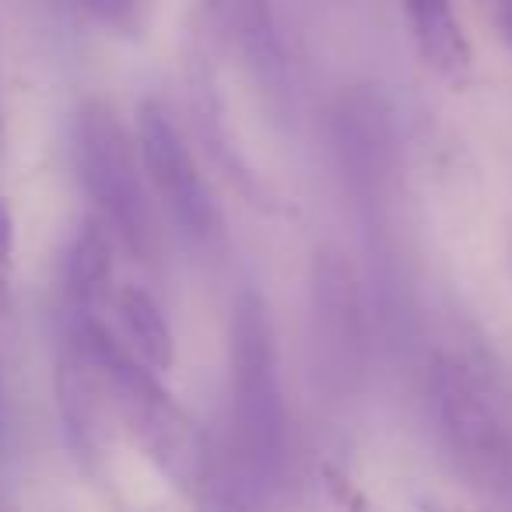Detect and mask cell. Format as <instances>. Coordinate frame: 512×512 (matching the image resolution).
<instances>
[{
	"instance_id": "cell-1",
	"label": "cell",
	"mask_w": 512,
	"mask_h": 512,
	"mask_svg": "<svg viewBox=\"0 0 512 512\" xmlns=\"http://www.w3.org/2000/svg\"><path fill=\"white\" fill-rule=\"evenodd\" d=\"M228 439L256 491L271 498L288 470V407L278 372V344L267 299L246 285L228 320Z\"/></svg>"
},
{
	"instance_id": "cell-2",
	"label": "cell",
	"mask_w": 512,
	"mask_h": 512,
	"mask_svg": "<svg viewBox=\"0 0 512 512\" xmlns=\"http://www.w3.org/2000/svg\"><path fill=\"white\" fill-rule=\"evenodd\" d=\"M67 341L88 358L144 456L162 470L165 481L190 491L204 460V432L158 383V372L137 362L102 316H67Z\"/></svg>"
},
{
	"instance_id": "cell-3",
	"label": "cell",
	"mask_w": 512,
	"mask_h": 512,
	"mask_svg": "<svg viewBox=\"0 0 512 512\" xmlns=\"http://www.w3.org/2000/svg\"><path fill=\"white\" fill-rule=\"evenodd\" d=\"M74 165L95 214L141 260L158 253V225L141 155L106 99H85L74 116Z\"/></svg>"
},
{
	"instance_id": "cell-4",
	"label": "cell",
	"mask_w": 512,
	"mask_h": 512,
	"mask_svg": "<svg viewBox=\"0 0 512 512\" xmlns=\"http://www.w3.org/2000/svg\"><path fill=\"white\" fill-rule=\"evenodd\" d=\"M428 414L449 463L474 488L512 491V432L470 365L439 355L428 365Z\"/></svg>"
},
{
	"instance_id": "cell-5",
	"label": "cell",
	"mask_w": 512,
	"mask_h": 512,
	"mask_svg": "<svg viewBox=\"0 0 512 512\" xmlns=\"http://www.w3.org/2000/svg\"><path fill=\"white\" fill-rule=\"evenodd\" d=\"M309 330L323 383L334 393H351L365 376L369 334L362 285L337 246H320L309 264Z\"/></svg>"
},
{
	"instance_id": "cell-6",
	"label": "cell",
	"mask_w": 512,
	"mask_h": 512,
	"mask_svg": "<svg viewBox=\"0 0 512 512\" xmlns=\"http://www.w3.org/2000/svg\"><path fill=\"white\" fill-rule=\"evenodd\" d=\"M334 148L358 207L369 214V221H379L383 204L400 179V158H404L397 113L383 88H344L334 106Z\"/></svg>"
},
{
	"instance_id": "cell-7",
	"label": "cell",
	"mask_w": 512,
	"mask_h": 512,
	"mask_svg": "<svg viewBox=\"0 0 512 512\" xmlns=\"http://www.w3.org/2000/svg\"><path fill=\"white\" fill-rule=\"evenodd\" d=\"M134 144L137 155H141L144 179H148L158 207L169 214L172 225L186 239H211L218 232V207H214L211 190L200 176L197 158L186 148L169 109L158 99H144L137 106Z\"/></svg>"
},
{
	"instance_id": "cell-8",
	"label": "cell",
	"mask_w": 512,
	"mask_h": 512,
	"mask_svg": "<svg viewBox=\"0 0 512 512\" xmlns=\"http://www.w3.org/2000/svg\"><path fill=\"white\" fill-rule=\"evenodd\" d=\"M211 15L239 50L249 78L267 99L285 106L288 99V53L281 43L271 0H207Z\"/></svg>"
},
{
	"instance_id": "cell-9",
	"label": "cell",
	"mask_w": 512,
	"mask_h": 512,
	"mask_svg": "<svg viewBox=\"0 0 512 512\" xmlns=\"http://www.w3.org/2000/svg\"><path fill=\"white\" fill-rule=\"evenodd\" d=\"M102 383L88 358L67 341L57 365V404L64 421V439L81 467L95 470L102 460V411H99Z\"/></svg>"
},
{
	"instance_id": "cell-10",
	"label": "cell",
	"mask_w": 512,
	"mask_h": 512,
	"mask_svg": "<svg viewBox=\"0 0 512 512\" xmlns=\"http://www.w3.org/2000/svg\"><path fill=\"white\" fill-rule=\"evenodd\" d=\"M404 11L421 60L453 88H467L474 78V46L453 0H404Z\"/></svg>"
},
{
	"instance_id": "cell-11",
	"label": "cell",
	"mask_w": 512,
	"mask_h": 512,
	"mask_svg": "<svg viewBox=\"0 0 512 512\" xmlns=\"http://www.w3.org/2000/svg\"><path fill=\"white\" fill-rule=\"evenodd\" d=\"M113 239V228L99 214H88L81 221L64 264L67 316H99V306L113 285Z\"/></svg>"
},
{
	"instance_id": "cell-12",
	"label": "cell",
	"mask_w": 512,
	"mask_h": 512,
	"mask_svg": "<svg viewBox=\"0 0 512 512\" xmlns=\"http://www.w3.org/2000/svg\"><path fill=\"white\" fill-rule=\"evenodd\" d=\"M197 512H260L267 498L256 491L253 477L246 474L239 453H235L228 428L221 425L214 435L204 432V460H200L197 481L190 488Z\"/></svg>"
},
{
	"instance_id": "cell-13",
	"label": "cell",
	"mask_w": 512,
	"mask_h": 512,
	"mask_svg": "<svg viewBox=\"0 0 512 512\" xmlns=\"http://www.w3.org/2000/svg\"><path fill=\"white\" fill-rule=\"evenodd\" d=\"M116 313H120L127 348L137 355V362H144L151 372H169L172 362H176V337H172V327L155 295L137 285L120 288L116 292Z\"/></svg>"
},
{
	"instance_id": "cell-14",
	"label": "cell",
	"mask_w": 512,
	"mask_h": 512,
	"mask_svg": "<svg viewBox=\"0 0 512 512\" xmlns=\"http://www.w3.org/2000/svg\"><path fill=\"white\" fill-rule=\"evenodd\" d=\"M193 109H197V123H200V134H204L207 148H211L214 158L225 165L228 176H232L249 197H256V204H267V190L260 186V176L249 169L239 144H232V137H228L225 106H221V95L211 78V67L193 64Z\"/></svg>"
},
{
	"instance_id": "cell-15",
	"label": "cell",
	"mask_w": 512,
	"mask_h": 512,
	"mask_svg": "<svg viewBox=\"0 0 512 512\" xmlns=\"http://www.w3.org/2000/svg\"><path fill=\"white\" fill-rule=\"evenodd\" d=\"M92 22L116 36H137L144 22V0H81Z\"/></svg>"
},
{
	"instance_id": "cell-16",
	"label": "cell",
	"mask_w": 512,
	"mask_h": 512,
	"mask_svg": "<svg viewBox=\"0 0 512 512\" xmlns=\"http://www.w3.org/2000/svg\"><path fill=\"white\" fill-rule=\"evenodd\" d=\"M11 271H15V218L0 200V313L11 302Z\"/></svg>"
},
{
	"instance_id": "cell-17",
	"label": "cell",
	"mask_w": 512,
	"mask_h": 512,
	"mask_svg": "<svg viewBox=\"0 0 512 512\" xmlns=\"http://www.w3.org/2000/svg\"><path fill=\"white\" fill-rule=\"evenodd\" d=\"M11 446V414H8V390H4V372H0V456Z\"/></svg>"
},
{
	"instance_id": "cell-18",
	"label": "cell",
	"mask_w": 512,
	"mask_h": 512,
	"mask_svg": "<svg viewBox=\"0 0 512 512\" xmlns=\"http://www.w3.org/2000/svg\"><path fill=\"white\" fill-rule=\"evenodd\" d=\"M498 25H502L505 43L512 46V0H498Z\"/></svg>"
},
{
	"instance_id": "cell-19",
	"label": "cell",
	"mask_w": 512,
	"mask_h": 512,
	"mask_svg": "<svg viewBox=\"0 0 512 512\" xmlns=\"http://www.w3.org/2000/svg\"><path fill=\"white\" fill-rule=\"evenodd\" d=\"M351 512H379V509H372V505L365 502L362 495H355V498H351Z\"/></svg>"
},
{
	"instance_id": "cell-20",
	"label": "cell",
	"mask_w": 512,
	"mask_h": 512,
	"mask_svg": "<svg viewBox=\"0 0 512 512\" xmlns=\"http://www.w3.org/2000/svg\"><path fill=\"white\" fill-rule=\"evenodd\" d=\"M0 512H15V509H11V498L4 495V488H0Z\"/></svg>"
},
{
	"instance_id": "cell-21",
	"label": "cell",
	"mask_w": 512,
	"mask_h": 512,
	"mask_svg": "<svg viewBox=\"0 0 512 512\" xmlns=\"http://www.w3.org/2000/svg\"><path fill=\"white\" fill-rule=\"evenodd\" d=\"M505 253H509V271H512V232H509V249H505Z\"/></svg>"
},
{
	"instance_id": "cell-22",
	"label": "cell",
	"mask_w": 512,
	"mask_h": 512,
	"mask_svg": "<svg viewBox=\"0 0 512 512\" xmlns=\"http://www.w3.org/2000/svg\"><path fill=\"white\" fill-rule=\"evenodd\" d=\"M425 512H439V509H435V505H425Z\"/></svg>"
}]
</instances>
